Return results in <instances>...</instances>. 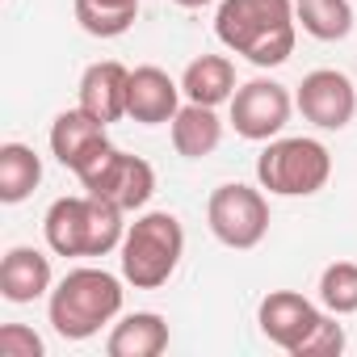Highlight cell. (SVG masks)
Instances as JSON below:
<instances>
[{
    "label": "cell",
    "instance_id": "6da1fadb",
    "mask_svg": "<svg viewBox=\"0 0 357 357\" xmlns=\"http://www.w3.org/2000/svg\"><path fill=\"white\" fill-rule=\"evenodd\" d=\"M215 34L257 68H282L298 43L294 0H219Z\"/></svg>",
    "mask_w": 357,
    "mask_h": 357
},
{
    "label": "cell",
    "instance_id": "7a4b0ae2",
    "mask_svg": "<svg viewBox=\"0 0 357 357\" xmlns=\"http://www.w3.org/2000/svg\"><path fill=\"white\" fill-rule=\"evenodd\" d=\"M122 282L126 278H114L109 269H97V265L68 269L55 282V290L47 294V319H51V328L63 340H89V336H97L122 311V298H126Z\"/></svg>",
    "mask_w": 357,
    "mask_h": 357
},
{
    "label": "cell",
    "instance_id": "3957f363",
    "mask_svg": "<svg viewBox=\"0 0 357 357\" xmlns=\"http://www.w3.org/2000/svg\"><path fill=\"white\" fill-rule=\"evenodd\" d=\"M43 236L55 257H105L122 248L126 223L114 202L80 194V198H55L47 206Z\"/></svg>",
    "mask_w": 357,
    "mask_h": 357
},
{
    "label": "cell",
    "instance_id": "277c9868",
    "mask_svg": "<svg viewBox=\"0 0 357 357\" xmlns=\"http://www.w3.org/2000/svg\"><path fill=\"white\" fill-rule=\"evenodd\" d=\"M118 257H122V278L135 290H160L176 273L181 257H185V227H181V219L168 215V211L139 215L126 227Z\"/></svg>",
    "mask_w": 357,
    "mask_h": 357
},
{
    "label": "cell",
    "instance_id": "5b68a950",
    "mask_svg": "<svg viewBox=\"0 0 357 357\" xmlns=\"http://www.w3.org/2000/svg\"><path fill=\"white\" fill-rule=\"evenodd\" d=\"M332 176V151L319 139H269L257 155V181L278 198H311Z\"/></svg>",
    "mask_w": 357,
    "mask_h": 357
},
{
    "label": "cell",
    "instance_id": "8992f818",
    "mask_svg": "<svg viewBox=\"0 0 357 357\" xmlns=\"http://www.w3.org/2000/svg\"><path fill=\"white\" fill-rule=\"evenodd\" d=\"M206 223L219 244L248 252L269 236V198L244 181H227L206 202Z\"/></svg>",
    "mask_w": 357,
    "mask_h": 357
},
{
    "label": "cell",
    "instance_id": "52a82bcc",
    "mask_svg": "<svg viewBox=\"0 0 357 357\" xmlns=\"http://www.w3.org/2000/svg\"><path fill=\"white\" fill-rule=\"evenodd\" d=\"M80 185H84V194L105 198V202H114L122 215H130V211H143V206L151 202V194H155V168H151L143 155L105 147L101 160L80 172Z\"/></svg>",
    "mask_w": 357,
    "mask_h": 357
},
{
    "label": "cell",
    "instance_id": "ba28073f",
    "mask_svg": "<svg viewBox=\"0 0 357 357\" xmlns=\"http://www.w3.org/2000/svg\"><path fill=\"white\" fill-rule=\"evenodd\" d=\"M290 109H294L290 89L278 84V80L257 76V80L236 89V97H231V126L248 143H269V139H278L286 130Z\"/></svg>",
    "mask_w": 357,
    "mask_h": 357
},
{
    "label": "cell",
    "instance_id": "9c48e42d",
    "mask_svg": "<svg viewBox=\"0 0 357 357\" xmlns=\"http://www.w3.org/2000/svg\"><path fill=\"white\" fill-rule=\"evenodd\" d=\"M294 105L298 114L319 126V130H344L357 114V89L344 72L336 68H315L303 76L298 93H294Z\"/></svg>",
    "mask_w": 357,
    "mask_h": 357
},
{
    "label": "cell",
    "instance_id": "30bf717a",
    "mask_svg": "<svg viewBox=\"0 0 357 357\" xmlns=\"http://www.w3.org/2000/svg\"><path fill=\"white\" fill-rule=\"evenodd\" d=\"M324 315H328V311H319V307H315L311 298H303L298 290H269V294L261 298V307H257V324H261L265 340L278 344V349H286V353H294V357H298L303 340L319 328Z\"/></svg>",
    "mask_w": 357,
    "mask_h": 357
},
{
    "label": "cell",
    "instance_id": "8fae6325",
    "mask_svg": "<svg viewBox=\"0 0 357 357\" xmlns=\"http://www.w3.org/2000/svg\"><path fill=\"white\" fill-rule=\"evenodd\" d=\"M105 147H114L109 135H105V122H97L89 109L76 105V109L55 114V122H51V155H55L63 168H72L76 176H80L89 164H97Z\"/></svg>",
    "mask_w": 357,
    "mask_h": 357
},
{
    "label": "cell",
    "instance_id": "7c38bea8",
    "mask_svg": "<svg viewBox=\"0 0 357 357\" xmlns=\"http://www.w3.org/2000/svg\"><path fill=\"white\" fill-rule=\"evenodd\" d=\"M181 109V84H176L164 68H135L130 84H126V118L143 122V126H164Z\"/></svg>",
    "mask_w": 357,
    "mask_h": 357
},
{
    "label": "cell",
    "instance_id": "4fadbf2b",
    "mask_svg": "<svg viewBox=\"0 0 357 357\" xmlns=\"http://www.w3.org/2000/svg\"><path fill=\"white\" fill-rule=\"evenodd\" d=\"M55 290V273H51V257L43 248H30V244H17L5 252L0 261V294L9 303H34L43 294Z\"/></svg>",
    "mask_w": 357,
    "mask_h": 357
},
{
    "label": "cell",
    "instance_id": "5bb4252c",
    "mask_svg": "<svg viewBox=\"0 0 357 357\" xmlns=\"http://www.w3.org/2000/svg\"><path fill=\"white\" fill-rule=\"evenodd\" d=\"M126 84H130V68H122L118 59L89 63L80 76V109H89L105 126L126 118Z\"/></svg>",
    "mask_w": 357,
    "mask_h": 357
},
{
    "label": "cell",
    "instance_id": "9a60e30c",
    "mask_svg": "<svg viewBox=\"0 0 357 357\" xmlns=\"http://www.w3.org/2000/svg\"><path fill=\"white\" fill-rule=\"evenodd\" d=\"M168 135H172L176 155H185V160H202V155H211V151L223 143V122H219L215 105L185 101L181 109H176V118L168 122Z\"/></svg>",
    "mask_w": 357,
    "mask_h": 357
},
{
    "label": "cell",
    "instance_id": "2e32d148",
    "mask_svg": "<svg viewBox=\"0 0 357 357\" xmlns=\"http://www.w3.org/2000/svg\"><path fill=\"white\" fill-rule=\"evenodd\" d=\"M164 349H168V319L155 311L122 315L105 340L109 357H160Z\"/></svg>",
    "mask_w": 357,
    "mask_h": 357
},
{
    "label": "cell",
    "instance_id": "e0dca14e",
    "mask_svg": "<svg viewBox=\"0 0 357 357\" xmlns=\"http://www.w3.org/2000/svg\"><path fill=\"white\" fill-rule=\"evenodd\" d=\"M236 63L227 59V55H198L190 68H185V76H181V93H185V101H198V105H223V101H231L236 97Z\"/></svg>",
    "mask_w": 357,
    "mask_h": 357
},
{
    "label": "cell",
    "instance_id": "ac0fdd59",
    "mask_svg": "<svg viewBox=\"0 0 357 357\" xmlns=\"http://www.w3.org/2000/svg\"><path fill=\"white\" fill-rule=\"evenodd\" d=\"M43 181V160L30 143H0V202L17 206Z\"/></svg>",
    "mask_w": 357,
    "mask_h": 357
},
{
    "label": "cell",
    "instance_id": "d6986e66",
    "mask_svg": "<svg viewBox=\"0 0 357 357\" xmlns=\"http://www.w3.org/2000/svg\"><path fill=\"white\" fill-rule=\"evenodd\" d=\"M76 26L93 38H122L135 17H139V0H72Z\"/></svg>",
    "mask_w": 357,
    "mask_h": 357
},
{
    "label": "cell",
    "instance_id": "ffe728a7",
    "mask_svg": "<svg viewBox=\"0 0 357 357\" xmlns=\"http://www.w3.org/2000/svg\"><path fill=\"white\" fill-rule=\"evenodd\" d=\"M294 17L303 34L319 43H340L353 30V5L349 0H294Z\"/></svg>",
    "mask_w": 357,
    "mask_h": 357
},
{
    "label": "cell",
    "instance_id": "44dd1931",
    "mask_svg": "<svg viewBox=\"0 0 357 357\" xmlns=\"http://www.w3.org/2000/svg\"><path fill=\"white\" fill-rule=\"evenodd\" d=\"M319 307L332 315H353L357 311V265L353 261H332L319 273Z\"/></svg>",
    "mask_w": 357,
    "mask_h": 357
},
{
    "label": "cell",
    "instance_id": "7402d4cb",
    "mask_svg": "<svg viewBox=\"0 0 357 357\" xmlns=\"http://www.w3.org/2000/svg\"><path fill=\"white\" fill-rule=\"evenodd\" d=\"M344 349V328L336 324V315L328 311L324 319H319V328L303 340V349H298V357H336Z\"/></svg>",
    "mask_w": 357,
    "mask_h": 357
},
{
    "label": "cell",
    "instance_id": "603a6c76",
    "mask_svg": "<svg viewBox=\"0 0 357 357\" xmlns=\"http://www.w3.org/2000/svg\"><path fill=\"white\" fill-rule=\"evenodd\" d=\"M47 344L34 328L26 324H5L0 328V357H43Z\"/></svg>",
    "mask_w": 357,
    "mask_h": 357
},
{
    "label": "cell",
    "instance_id": "cb8c5ba5",
    "mask_svg": "<svg viewBox=\"0 0 357 357\" xmlns=\"http://www.w3.org/2000/svg\"><path fill=\"white\" fill-rule=\"evenodd\" d=\"M181 9H202V5H215V0H176Z\"/></svg>",
    "mask_w": 357,
    "mask_h": 357
}]
</instances>
